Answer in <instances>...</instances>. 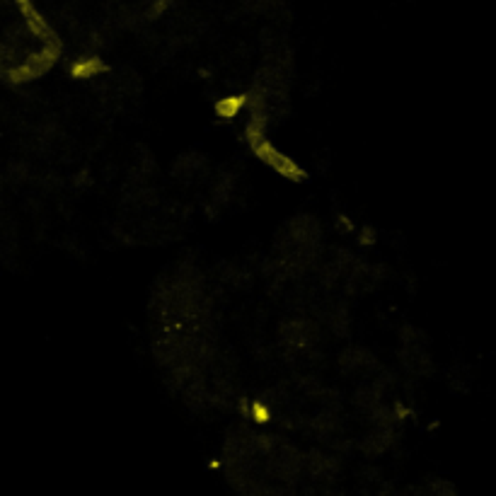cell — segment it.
Instances as JSON below:
<instances>
[{"label":"cell","mask_w":496,"mask_h":496,"mask_svg":"<svg viewBox=\"0 0 496 496\" xmlns=\"http://www.w3.org/2000/svg\"><path fill=\"white\" fill-rule=\"evenodd\" d=\"M252 145V150L259 155V158L264 160L269 167H274V170L278 172V175H283L286 179H293V181H301V179H305V172H303V167H298L296 163H293L291 158H286V155L281 153V150H276L272 143H269L267 139H257L254 143H249Z\"/></svg>","instance_id":"6da1fadb"},{"label":"cell","mask_w":496,"mask_h":496,"mask_svg":"<svg viewBox=\"0 0 496 496\" xmlns=\"http://www.w3.org/2000/svg\"><path fill=\"white\" fill-rule=\"evenodd\" d=\"M107 66L100 61V58H85V61H78L76 66L71 68V76L73 78H92V76H100V73H105Z\"/></svg>","instance_id":"7a4b0ae2"},{"label":"cell","mask_w":496,"mask_h":496,"mask_svg":"<svg viewBox=\"0 0 496 496\" xmlns=\"http://www.w3.org/2000/svg\"><path fill=\"white\" fill-rule=\"evenodd\" d=\"M245 105H247V97H245V95H233V97H225V100H220L218 105H215V112H218V116L233 119V116L238 114L240 109H245Z\"/></svg>","instance_id":"3957f363"},{"label":"cell","mask_w":496,"mask_h":496,"mask_svg":"<svg viewBox=\"0 0 496 496\" xmlns=\"http://www.w3.org/2000/svg\"><path fill=\"white\" fill-rule=\"evenodd\" d=\"M252 411H254V419H257V421H269V411H267V407H264L262 402H257V405L252 407Z\"/></svg>","instance_id":"277c9868"}]
</instances>
